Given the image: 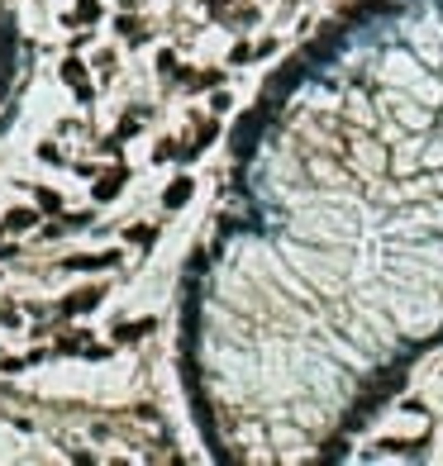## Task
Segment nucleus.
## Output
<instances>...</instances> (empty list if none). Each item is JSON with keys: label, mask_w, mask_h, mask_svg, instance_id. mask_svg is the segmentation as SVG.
<instances>
[{"label": "nucleus", "mask_w": 443, "mask_h": 466, "mask_svg": "<svg viewBox=\"0 0 443 466\" xmlns=\"http://www.w3.org/2000/svg\"><path fill=\"white\" fill-rule=\"evenodd\" d=\"M58 77H62V81L72 86V95H77L81 105H91V100H96V86H91V72H86V62H81L77 53H67V57H62Z\"/></svg>", "instance_id": "1"}, {"label": "nucleus", "mask_w": 443, "mask_h": 466, "mask_svg": "<svg viewBox=\"0 0 443 466\" xmlns=\"http://www.w3.org/2000/svg\"><path fill=\"white\" fill-rule=\"evenodd\" d=\"M62 267H67V272H114V267H119V253H77V257H67V262H62Z\"/></svg>", "instance_id": "2"}, {"label": "nucleus", "mask_w": 443, "mask_h": 466, "mask_svg": "<svg viewBox=\"0 0 443 466\" xmlns=\"http://www.w3.org/2000/svg\"><path fill=\"white\" fill-rule=\"evenodd\" d=\"M124 181H129V167H110V172H101L96 177V186H91V195L105 205V200H114L119 190H124Z\"/></svg>", "instance_id": "3"}, {"label": "nucleus", "mask_w": 443, "mask_h": 466, "mask_svg": "<svg viewBox=\"0 0 443 466\" xmlns=\"http://www.w3.org/2000/svg\"><path fill=\"white\" fill-rule=\"evenodd\" d=\"M96 224V214L91 209H77V214H62L58 224H48L43 229V238H62V233H81V229H91Z\"/></svg>", "instance_id": "4"}, {"label": "nucleus", "mask_w": 443, "mask_h": 466, "mask_svg": "<svg viewBox=\"0 0 443 466\" xmlns=\"http://www.w3.org/2000/svg\"><path fill=\"white\" fill-rule=\"evenodd\" d=\"M101 300H105V285H86V290L67 295V300H62V309H67V314H91Z\"/></svg>", "instance_id": "5"}, {"label": "nucleus", "mask_w": 443, "mask_h": 466, "mask_svg": "<svg viewBox=\"0 0 443 466\" xmlns=\"http://www.w3.org/2000/svg\"><path fill=\"white\" fill-rule=\"evenodd\" d=\"M38 214H43L38 205H34V209H10V214L0 219V229H5V233H24V229H34V224H38Z\"/></svg>", "instance_id": "6"}, {"label": "nucleus", "mask_w": 443, "mask_h": 466, "mask_svg": "<svg viewBox=\"0 0 443 466\" xmlns=\"http://www.w3.org/2000/svg\"><path fill=\"white\" fill-rule=\"evenodd\" d=\"M177 81H181V86H191V91H210V86H220V81H224V72H220V67H205V72H181Z\"/></svg>", "instance_id": "7"}, {"label": "nucleus", "mask_w": 443, "mask_h": 466, "mask_svg": "<svg viewBox=\"0 0 443 466\" xmlns=\"http://www.w3.org/2000/svg\"><path fill=\"white\" fill-rule=\"evenodd\" d=\"M191 190H196V181H191V177H177L172 186L162 190V205H167V209H181V205L191 200Z\"/></svg>", "instance_id": "8"}, {"label": "nucleus", "mask_w": 443, "mask_h": 466, "mask_svg": "<svg viewBox=\"0 0 443 466\" xmlns=\"http://www.w3.org/2000/svg\"><path fill=\"white\" fill-rule=\"evenodd\" d=\"M114 29H119V34H124V38L134 43V48H143V43H148V29H143V24H138L134 14H119V19H114Z\"/></svg>", "instance_id": "9"}, {"label": "nucleus", "mask_w": 443, "mask_h": 466, "mask_svg": "<svg viewBox=\"0 0 443 466\" xmlns=\"http://www.w3.org/2000/svg\"><path fill=\"white\" fill-rule=\"evenodd\" d=\"M148 333H153V319H134V324H119L114 328V343H138Z\"/></svg>", "instance_id": "10"}, {"label": "nucleus", "mask_w": 443, "mask_h": 466, "mask_svg": "<svg viewBox=\"0 0 443 466\" xmlns=\"http://www.w3.org/2000/svg\"><path fill=\"white\" fill-rule=\"evenodd\" d=\"M210 262H215L210 253H191V257H186V267H181V276H186V281H201L205 272H210Z\"/></svg>", "instance_id": "11"}, {"label": "nucleus", "mask_w": 443, "mask_h": 466, "mask_svg": "<svg viewBox=\"0 0 443 466\" xmlns=\"http://www.w3.org/2000/svg\"><path fill=\"white\" fill-rule=\"evenodd\" d=\"M91 348H96V343H91L86 333H67V338H58V352H62V357H72V352H91Z\"/></svg>", "instance_id": "12"}, {"label": "nucleus", "mask_w": 443, "mask_h": 466, "mask_svg": "<svg viewBox=\"0 0 443 466\" xmlns=\"http://www.w3.org/2000/svg\"><path fill=\"white\" fill-rule=\"evenodd\" d=\"M124 238H129L134 248H153V243H157V229H153V224H134Z\"/></svg>", "instance_id": "13"}, {"label": "nucleus", "mask_w": 443, "mask_h": 466, "mask_svg": "<svg viewBox=\"0 0 443 466\" xmlns=\"http://www.w3.org/2000/svg\"><path fill=\"white\" fill-rule=\"evenodd\" d=\"M34 205H38L43 214H58V209H62V195L48 190V186H38V190H34Z\"/></svg>", "instance_id": "14"}, {"label": "nucleus", "mask_w": 443, "mask_h": 466, "mask_svg": "<svg viewBox=\"0 0 443 466\" xmlns=\"http://www.w3.org/2000/svg\"><path fill=\"white\" fill-rule=\"evenodd\" d=\"M77 19H81V24H96V19H101V0H77V14H72V24H77Z\"/></svg>", "instance_id": "15"}, {"label": "nucleus", "mask_w": 443, "mask_h": 466, "mask_svg": "<svg viewBox=\"0 0 443 466\" xmlns=\"http://www.w3.org/2000/svg\"><path fill=\"white\" fill-rule=\"evenodd\" d=\"M172 157H181L177 143H157V148H153V162H172Z\"/></svg>", "instance_id": "16"}, {"label": "nucleus", "mask_w": 443, "mask_h": 466, "mask_svg": "<svg viewBox=\"0 0 443 466\" xmlns=\"http://www.w3.org/2000/svg\"><path fill=\"white\" fill-rule=\"evenodd\" d=\"M29 362H34V352H29V357H0V372H5V376H10V372H24Z\"/></svg>", "instance_id": "17"}, {"label": "nucleus", "mask_w": 443, "mask_h": 466, "mask_svg": "<svg viewBox=\"0 0 443 466\" xmlns=\"http://www.w3.org/2000/svg\"><path fill=\"white\" fill-rule=\"evenodd\" d=\"M114 67H119V62H114V53L105 48V53L96 57V72H101V77H114Z\"/></svg>", "instance_id": "18"}, {"label": "nucleus", "mask_w": 443, "mask_h": 466, "mask_svg": "<svg viewBox=\"0 0 443 466\" xmlns=\"http://www.w3.org/2000/svg\"><path fill=\"white\" fill-rule=\"evenodd\" d=\"M0 324H5V328H19V309H14V305H0Z\"/></svg>", "instance_id": "19"}, {"label": "nucleus", "mask_w": 443, "mask_h": 466, "mask_svg": "<svg viewBox=\"0 0 443 466\" xmlns=\"http://www.w3.org/2000/svg\"><path fill=\"white\" fill-rule=\"evenodd\" d=\"M157 67H162V72H177V53L162 48V53H157Z\"/></svg>", "instance_id": "20"}, {"label": "nucleus", "mask_w": 443, "mask_h": 466, "mask_svg": "<svg viewBox=\"0 0 443 466\" xmlns=\"http://www.w3.org/2000/svg\"><path fill=\"white\" fill-rule=\"evenodd\" d=\"M229 105H233V100H229L224 91H215V100H210V109H215V114H229Z\"/></svg>", "instance_id": "21"}, {"label": "nucleus", "mask_w": 443, "mask_h": 466, "mask_svg": "<svg viewBox=\"0 0 443 466\" xmlns=\"http://www.w3.org/2000/svg\"><path fill=\"white\" fill-rule=\"evenodd\" d=\"M248 57H257V53H253V48H248V43H238V48H233V53H229V62H248Z\"/></svg>", "instance_id": "22"}, {"label": "nucleus", "mask_w": 443, "mask_h": 466, "mask_svg": "<svg viewBox=\"0 0 443 466\" xmlns=\"http://www.w3.org/2000/svg\"><path fill=\"white\" fill-rule=\"evenodd\" d=\"M38 157H43V162H62V153H58L53 143H43V148H38Z\"/></svg>", "instance_id": "23"}, {"label": "nucleus", "mask_w": 443, "mask_h": 466, "mask_svg": "<svg viewBox=\"0 0 443 466\" xmlns=\"http://www.w3.org/2000/svg\"><path fill=\"white\" fill-rule=\"evenodd\" d=\"M201 5H205V10H215V14H220V10H229V0H201Z\"/></svg>", "instance_id": "24"}]
</instances>
